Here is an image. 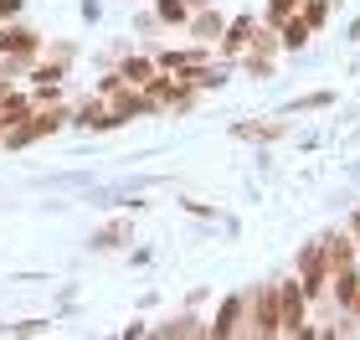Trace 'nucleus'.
<instances>
[{
    "label": "nucleus",
    "mask_w": 360,
    "mask_h": 340,
    "mask_svg": "<svg viewBox=\"0 0 360 340\" xmlns=\"http://www.w3.org/2000/svg\"><path fill=\"white\" fill-rule=\"evenodd\" d=\"M0 52H11V57H21V62H26L31 52H37V31H15V26H11V31H0Z\"/></svg>",
    "instance_id": "f257e3e1"
},
{
    "label": "nucleus",
    "mask_w": 360,
    "mask_h": 340,
    "mask_svg": "<svg viewBox=\"0 0 360 340\" xmlns=\"http://www.w3.org/2000/svg\"><path fill=\"white\" fill-rule=\"evenodd\" d=\"M160 21H186V0H160Z\"/></svg>",
    "instance_id": "f03ea898"
},
{
    "label": "nucleus",
    "mask_w": 360,
    "mask_h": 340,
    "mask_svg": "<svg viewBox=\"0 0 360 340\" xmlns=\"http://www.w3.org/2000/svg\"><path fill=\"white\" fill-rule=\"evenodd\" d=\"M248 37H252V21H237V26H232V37H226V46L237 52V46H248Z\"/></svg>",
    "instance_id": "7ed1b4c3"
},
{
    "label": "nucleus",
    "mask_w": 360,
    "mask_h": 340,
    "mask_svg": "<svg viewBox=\"0 0 360 340\" xmlns=\"http://www.w3.org/2000/svg\"><path fill=\"white\" fill-rule=\"evenodd\" d=\"M304 37H309V21H304V15H299V21H288V46H304Z\"/></svg>",
    "instance_id": "20e7f679"
},
{
    "label": "nucleus",
    "mask_w": 360,
    "mask_h": 340,
    "mask_svg": "<svg viewBox=\"0 0 360 340\" xmlns=\"http://www.w3.org/2000/svg\"><path fill=\"white\" fill-rule=\"evenodd\" d=\"M304 21H309V26L324 21V0H309V6H304Z\"/></svg>",
    "instance_id": "39448f33"
},
{
    "label": "nucleus",
    "mask_w": 360,
    "mask_h": 340,
    "mask_svg": "<svg viewBox=\"0 0 360 340\" xmlns=\"http://www.w3.org/2000/svg\"><path fill=\"white\" fill-rule=\"evenodd\" d=\"M288 11H293V0H273V6H268V15H273V21H283Z\"/></svg>",
    "instance_id": "423d86ee"
},
{
    "label": "nucleus",
    "mask_w": 360,
    "mask_h": 340,
    "mask_svg": "<svg viewBox=\"0 0 360 340\" xmlns=\"http://www.w3.org/2000/svg\"><path fill=\"white\" fill-rule=\"evenodd\" d=\"M21 11V0H0V15H15Z\"/></svg>",
    "instance_id": "0eeeda50"
},
{
    "label": "nucleus",
    "mask_w": 360,
    "mask_h": 340,
    "mask_svg": "<svg viewBox=\"0 0 360 340\" xmlns=\"http://www.w3.org/2000/svg\"><path fill=\"white\" fill-rule=\"evenodd\" d=\"M0 93H6V83H0Z\"/></svg>",
    "instance_id": "6e6552de"
}]
</instances>
